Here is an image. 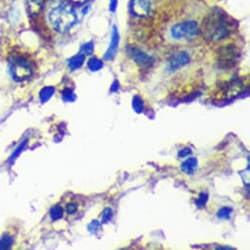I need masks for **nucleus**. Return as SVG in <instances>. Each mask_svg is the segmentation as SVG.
I'll return each instance as SVG.
<instances>
[{
    "label": "nucleus",
    "instance_id": "ddd939ff",
    "mask_svg": "<svg viewBox=\"0 0 250 250\" xmlns=\"http://www.w3.org/2000/svg\"><path fill=\"white\" fill-rule=\"evenodd\" d=\"M87 66L91 72H97L103 68V63L100 59H98L96 57H92L88 60Z\"/></svg>",
    "mask_w": 250,
    "mask_h": 250
},
{
    "label": "nucleus",
    "instance_id": "c85d7f7f",
    "mask_svg": "<svg viewBox=\"0 0 250 250\" xmlns=\"http://www.w3.org/2000/svg\"><path fill=\"white\" fill-rule=\"evenodd\" d=\"M70 1L75 2V3H78V4H83V3H85L86 1H88V0H70Z\"/></svg>",
    "mask_w": 250,
    "mask_h": 250
},
{
    "label": "nucleus",
    "instance_id": "a211bd4d",
    "mask_svg": "<svg viewBox=\"0 0 250 250\" xmlns=\"http://www.w3.org/2000/svg\"><path fill=\"white\" fill-rule=\"evenodd\" d=\"M62 95H63V99L65 101H74L76 99V95L74 93V91L70 88H65L62 92Z\"/></svg>",
    "mask_w": 250,
    "mask_h": 250
},
{
    "label": "nucleus",
    "instance_id": "423d86ee",
    "mask_svg": "<svg viewBox=\"0 0 250 250\" xmlns=\"http://www.w3.org/2000/svg\"><path fill=\"white\" fill-rule=\"evenodd\" d=\"M131 11L138 17H147L151 12V1L150 0H133Z\"/></svg>",
    "mask_w": 250,
    "mask_h": 250
},
{
    "label": "nucleus",
    "instance_id": "0eeeda50",
    "mask_svg": "<svg viewBox=\"0 0 250 250\" xmlns=\"http://www.w3.org/2000/svg\"><path fill=\"white\" fill-rule=\"evenodd\" d=\"M190 61V58H189V55L185 52V51H182V52H179L177 54H175L169 61V64H168V69L169 71L173 72V71H176L186 65H188Z\"/></svg>",
    "mask_w": 250,
    "mask_h": 250
},
{
    "label": "nucleus",
    "instance_id": "f257e3e1",
    "mask_svg": "<svg viewBox=\"0 0 250 250\" xmlns=\"http://www.w3.org/2000/svg\"><path fill=\"white\" fill-rule=\"evenodd\" d=\"M233 27L234 21L230 16L220 8H214L204 18L201 32L208 41L219 42L228 38Z\"/></svg>",
    "mask_w": 250,
    "mask_h": 250
},
{
    "label": "nucleus",
    "instance_id": "7ed1b4c3",
    "mask_svg": "<svg viewBox=\"0 0 250 250\" xmlns=\"http://www.w3.org/2000/svg\"><path fill=\"white\" fill-rule=\"evenodd\" d=\"M199 34V26L195 21H185L172 27L171 36L175 40H190Z\"/></svg>",
    "mask_w": 250,
    "mask_h": 250
},
{
    "label": "nucleus",
    "instance_id": "412c9836",
    "mask_svg": "<svg viewBox=\"0 0 250 250\" xmlns=\"http://www.w3.org/2000/svg\"><path fill=\"white\" fill-rule=\"evenodd\" d=\"M65 211L66 213H68L69 215L75 214L78 211V205L76 203H68L65 207Z\"/></svg>",
    "mask_w": 250,
    "mask_h": 250
},
{
    "label": "nucleus",
    "instance_id": "cd10ccee",
    "mask_svg": "<svg viewBox=\"0 0 250 250\" xmlns=\"http://www.w3.org/2000/svg\"><path fill=\"white\" fill-rule=\"evenodd\" d=\"M118 87H119V83L116 81V82H114V83L112 84L111 90H112V91H116V90L118 89Z\"/></svg>",
    "mask_w": 250,
    "mask_h": 250
},
{
    "label": "nucleus",
    "instance_id": "f8f14e48",
    "mask_svg": "<svg viewBox=\"0 0 250 250\" xmlns=\"http://www.w3.org/2000/svg\"><path fill=\"white\" fill-rule=\"evenodd\" d=\"M84 60H85V55H83L81 52V53H79V54H77L74 57L69 59V61H68L69 68L71 70H77V69H79L83 66V64L84 63Z\"/></svg>",
    "mask_w": 250,
    "mask_h": 250
},
{
    "label": "nucleus",
    "instance_id": "9d476101",
    "mask_svg": "<svg viewBox=\"0 0 250 250\" xmlns=\"http://www.w3.org/2000/svg\"><path fill=\"white\" fill-rule=\"evenodd\" d=\"M27 9L30 15H38L43 7V0H26Z\"/></svg>",
    "mask_w": 250,
    "mask_h": 250
},
{
    "label": "nucleus",
    "instance_id": "f03ea898",
    "mask_svg": "<svg viewBox=\"0 0 250 250\" xmlns=\"http://www.w3.org/2000/svg\"><path fill=\"white\" fill-rule=\"evenodd\" d=\"M49 21L57 32L66 33L76 24L77 14L70 5L60 4L50 11Z\"/></svg>",
    "mask_w": 250,
    "mask_h": 250
},
{
    "label": "nucleus",
    "instance_id": "aec40b11",
    "mask_svg": "<svg viewBox=\"0 0 250 250\" xmlns=\"http://www.w3.org/2000/svg\"><path fill=\"white\" fill-rule=\"evenodd\" d=\"M93 48H94V45H93V42H87V43H84L83 46H82V53L83 55H90L92 52H93Z\"/></svg>",
    "mask_w": 250,
    "mask_h": 250
},
{
    "label": "nucleus",
    "instance_id": "6ab92c4d",
    "mask_svg": "<svg viewBox=\"0 0 250 250\" xmlns=\"http://www.w3.org/2000/svg\"><path fill=\"white\" fill-rule=\"evenodd\" d=\"M231 214V209L229 207H223L218 211V218L220 219H229Z\"/></svg>",
    "mask_w": 250,
    "mask_h": 250
},
{
    "label": "nucleus",
    "instance_id": "b1692460",
    "mask_svg": "<svg viewBox=\"0 0 250 250\" xmlns=\"http://www.w3.org/2000/svg\"><path fill=\"white\" fill-rule=\"evenodd\" d=\"M88 229L89 231L95 233L98 229H100V223H98L97 221H92L88 226Z\"/></svg>",
    "mask_w": 250,
    "mask_h": 250
},
{
    "label": "nucleus",
    "instance_id": "9b49d317",
    "mask_svg": "<svg viewBox=\"0 0 250 250\" xmlns=\"http://www.w3.org/2000/svg\"><path fill=\"white\" fill-rule=\"evenodd\" d=\"M197 159L196 158H188V160H186L183 164H182V170L188 174V175H191L195 172V170L197 169Z\"/></svg>",
    "mask_w": 250,
    "mask_h": 250
},
{
    "label": "nucleus",
    "instance_id": "a878e982",
    "mask_svg": "<svg viewBox=\"0 0 250 250\" xmlns=\"http://www.w3.org/2000/svg\"><path fill=\"white\" fill-rule=\"evenodd\" d=\"M118 6V0H110V5H109V10L111 12H115Z\"/></svg>",
    "mask_w": 250,
    "mask_h": 250
},
{
    "label": "nucleus",
    "instance_id": "f3484780",
    "mask_svg": "<svg viewBox=\"0 0 250 250\" xmlns=\"http://www.w3.org/2000/svg\"><path fill=\"white\" fill-rule=\"evenodd\" d=\"M13 243V239L11 236L5 235L0 239V249H9Z\"/></svg>",
    "mask_w": 250,
    "mask_h": 250
},
{
    "label": "nucleus",
    "instance_id": "6e6552de",
    "mask_svg": "<svg viewBox=\"0 0 250 250\" xmlns=\"http://www.w3.org/2000/svg\"><path fill=\"white\" fill-rule=\"evenodd\" d=\"M119 42H120V36H119V32L116 26L113 27L112 30V34H111V42L110 45L105 53L104 58L106 60H111L115 57L117 50H118V46H119Z\"/></svg>",
    "mask_w": 250,
    "mask_h": 250
},
{
    "label": "nucleus",
    "instance_id": "5701e85b",
    "mask_svg": "<svg viewBox=\"0 0 250 250\" xmlns=\"http://www.w3.org/2000/svg\"><path fill=\"white\" fill-rule=\"evenodd\" d=\"M112 210L110 208H106L104 211H103V215H102V222L103 223H107L111 220L112 218Z\"/></svg>",
    "mask_w": 250,
    "mask_h": 250
},
{
    "label": "nucleus",
    "instance_id": "4468645a",
    "mask_svg": "<svg viewBox=\"0 0 250 250\" xmlns=\"http://www.w3.org/2000/svg\"><path fill=\"white\" fill-rule=\"evenodd\" d=\"M63 215H64V208L60 205H55L50 210V217L53 221L60 220L63 217Z\"/></svg>",
    "mask_w": 250,
    "mask_h": 250
},
{
    "label": "nucleus",
    "instance_id": "bb28decb",
    "mask_svg": "<svg viewBox=\"0 0 250 250\" xmlns=\"http://www.w3.org/2000/svg\"><path fill=\"white\" fill-rule=\"evenodd\" d=\"M25 145H26V143H24V144H22L21 146H20V147L18 148V149H16V151H15V153L12 155V157H11V161H13L14 159H16V157L19 155V153L22 151V149L24 148V146H25Z\"/></svg>",
    "mask_w": 250,
    "mask_h": 250
},
{
    "label": "nucleus",
    "instance_id": "2eb2a0df",
    "mask_svg": "<svg viewBox=\"0 0 250 250\" xmlns=\"http://www.w3.org/2000/svg\"><path fill=\"white\" fill-rule=\"evenodd\" d=\"M55 89L54 87L52 86H46L44 88H42V90L41 91V94H40V97H41V100L42 102H46L47 100L50 99V97L53 95Z\"/></svg>",
    "mask_w": 250,
    "mask_h": 250
},
{
    "label": "nucleus",
    "instance_id": "1a4fd4ad",
    "mask_svg": "<svg viewBox=\"0 0 250 250\" xmlns=\"http://www.w3.org/2000/svg\"><path fill=\"white\" fill-rule=\"evenodd\" d=\"M220 52H221L220 59L222 63L229 64V65L230 63H233V60L236 57V50L234 47L232 48V46L230 45L227 47H223V49Z\"/></svg>",
    "mask_w": 250,
    "mask_h": 250
},
{
    "label": "nucleus",
    "instance_id": "4be33fe9",
    "mask_svg": "<svg viewBox=\"0 0 250 250\" xmlns=\"http://www.w3.org/2000/svg\"><path fill=\"white\" fill-rule=\"evenodd\" d=\"M207 199H208V195H207L206 193H204V192H203V193H200L198 199L196 200V205H197L198 207L204 206V205L206 204V202H207Z\"/></svg>",
    "mask_w": 250,
    "mask_h": 250
},
{
    "label": "nucleus",
    "instance_id": "dca6fc26",
    "mask_svg": "<svg viewBox=\"0 0 250 250\" xmlns=\"http://www.w3.org/2000/svg\"><path fill=\"white\" fill-rule=\"evenodd\" d=\"M133 107L136 110V112H138V113L143 112V110H144V101H143V99L139 95L134 97V99H133Z\"/></svg>",
    "mask_w": 250,
    "mask_h": 250
},
{
    "label": "nucleus",
    "instance_id": "39448f33",
    "mask_svg": "<svg viewBox=\"0 0 250 250\" xmlns=\"http://www.w3.org/2000/svg\"><path fill=\"white\" fill-rule=\"evenodd\" d=\"M128 53L130 57L133 58V60L136 61L142 67H150L154 62V59L151 56H149L148 54H146L145 51L141 50L138 47H135V46L129 47Z\"/></svg>",
    "mask_w": 250,
    "mask_h": 250
},
{
    "label": "nucleus",
    "instance_id": "c756f323",
    "mask_svg": "<svg viewBox=\"0 0 250 250\" xmlns=\"http://www.w3.org/2000/svg\"><path fill=\"white\" fill-rule=\"evenodd\" d=\"M12 1H14V0H12Z\"/></svg>",
    "mask_w": 250,
    "mask_h": 250
},
{
    "label": "nucleus",
    "instance_id": "393cba45",
    "mask_svg": "<svg viewBox=\"0 0 250 250\" xmlns=\"http://www.w3.org/2000/svg\"><path fill=\"white\" fill-rule=\"evenodd\" d=\"M190 154H191V150H190V148H185V149H183L182 151H180V152H179V157L184 158V157H188V156H189Z\"/></svg>",
    "mask_w": 250,
    "mask_h": 250
},
{
    "label": "nucleus",
    "instance_id": "20e7f679",
    "mask_svg": "<svg viewBox=\"0 0 250 250\" xmlns=\"http://www.w3.org/2000/svg\"><path fill=\"white\" fill-rule=\"evenodd\" d=\"M10 73L15 81L21 82L30 78L33 74L31 65L23 58H15L10 64Z\"/></svg>",
    "mask_w": 250,
    "mask_h": 250
}]
</instances>
